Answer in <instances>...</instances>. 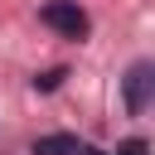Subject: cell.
Masks as SVG:
<instances>
[{
    "label": "cell",
    "mask_w": 155,
    "mask_h": 155,
    "mask_svg": "<svg viewBox=\"0 0 155 155\" xmlns=\"http://www.w3.org/2000/svg\"><path fill=\"white\" fill-rule=\"evenodd\" d=\"M121 97H126V111H145L150 97H155V63H131V73L121 78Z\"/></svg>",
    "instance_id": "7a4b0ae2"
},
{
    "label": "cell",
    "mask_w": 155,
    "mask_h": 155,
    "mask_svg": "<svg viewBox=\"0 0 155 155\" xmlns=\"http://www.w3.org/2000/svg\"><path fill=\"white\" fill-rule=\"evenodd\" d=\"M111 155H150V140H145V136H126Z\"/></svg>",
    "instance_id": "277c9868"
},
{
    "label": "cell",
    "mask_w": 155,
    "mask_h": 155,
    "mask_svg": "<svg viewBox=\"0 0 155 155\" xmlns=\"http://www.w3.org/2000/svg\"><path fill=\"white\" fill-rule=\"evenodd\" d=\"M39 19H44L53 34H63V39H82V34H87V10H82L78 0H48V5L39 10Z\"/></svg>",
    "instance_id": "6da1fadb"
},
{
    "label": "cell",
    "mask_w": 155,
    "mask_h": 155,
    "mask_svg": "<svg viewBox=\"0 0 155 155\" xmlns=\"http://www.w3.org/2000/svg\"><path fill=\"white\" fill-rule=\"evenodd\" d=\"M78 155H107V150H97V145H82V150H78Z\"/></svg>",
    "instance_id": "8992f818"
},
{
    "label": "cell",
    "mask_w": 155,
    "mask_h": 155,
    "mask_svg": "<svg viewBox=\"0 0 155 155\" xmlns=\"http://www.w3.org/2000/svg\"><path fill=\"white\" fill-rule=\"evenodd\" d=\"M78 150H82V140H78V136H68V131L39 136V140L29 145V155H78Z\"/></svg>",
    "instance_id": "3957f363"
},
{
    "label": "cell",
    "mask_w": 155,
    "mask_h": 155,
    "mask_svg": "<svg viewBox=\"0 0 155 155\" xmlns=\"http://www.w3.org/2000/svg\"><path fill=\"white\" fill-rule=\"evenodd\" d=\"M63 78H68V68H53V73H39V78H34V92H53V87H58Z\"/></svg>",
    "instance_id": "5b68a950"
}]
</instances>
